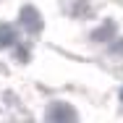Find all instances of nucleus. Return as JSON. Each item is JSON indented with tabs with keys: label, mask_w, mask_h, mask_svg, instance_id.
<instances>
[{
	"label": "nucleus",
	"mask_w": 123,
	"mask_h": 123,
	"mask_svg": "<svg viewBox=\"0 0 123 123\" xmlns=\"http://www.w3.org/2000/svg\"><path fill=\"white\" fill-rule=\"evenodd\" d=\"M47 121H58V123H71L76 121V110L68 105V102H52L47 107Z\"/></svg>",
	"instance_id": "nucleus-1"
},
{
	"label": "nucleus",
	"mask_w": 123,
	"mask_h": 123,
	"mask_svg": "<svg viewBox=\"0 0 123 123\" xmlns=\"http://www.w3.org/2000/svg\"><path fill=\"white\" fill-rule=\"evenodd\" d=\"M18 21H21V24H24V29H29L31 34L42 31V16H39V11H37L34 5H24V8H21Z\"/></svg>",
	"instance_id": "nucleus-2"
},
{
	"label": "nucleus",
	"mask_w": 123,
	"mask_h": 123,
	"mask_svg": "<svg viewBox=\"0 0 123 123\" xmlns=\"http://www.w3.org/2000/svg\"><path fill=\"white\" fill-rule=\"evenodd\" d=\"M115 37V24L107 18V21H102V26H97L94 31H92V42H110Z\"/></svg>",
	"instance_id": "nucleus-3"
},
{
	"label": "nucleus",
	"mask_w": 123,
	"mask_h": 123,
	"mask_svg": "<svg viewBox=\"0 0 123 123\" xmlns=\"http://www.w3.org/2000/svg\"><path fill=\"white\" fill-rule=\"evenodd\" d=\"M16 45V29L11 24H0V47H11Z\"/></svg>",
	"instance_id": "nucleus-4"
},
{
	"label": "nucleus",
	"mask_w": 123,
	"mask_h": 123,
	"mask_svg": "<svg viewBox=\"0 0 123 123\" xmlns=\"http://www.w3.org/2000/svg\"><path fill=\"white\" fill-rule=\"evenodd\" d=\"M16 58H18V60H24V63H26V58H29V55H26V50H16Z\"/></svg>",
	"instance_id": "nucleus-5"
},
{
	"label": "nucleus",
	"mask_w": 123,
	"mask_h": 123,
	"mask_svg": "<svg viewBox=\"0 0 123 123\" xmlns=\"http://www.w3.org/2000/svg\"><path fill=\"white\" fill-rule=\"evenodd\" d=\"M113 52H115V55H121V52H123V39H121V45H113Z\"/></svg>",
	"instance_id": "nucleus-6"
},
{
	"label": "nucleus",
	"mask_w": 123,
	"mask_h": 123,
	"mask_svg": "<svg viewBox=\"0 0 123 123\" xmlns=\"http://www.w3.org/2000/svg\"><path fill=\"white\" fill-rule=\"evenodd\" d=\"M121 102H123V86H121Z\"/></svg>",
	"instance_id": "nucleus-7"
}]
</instances>
